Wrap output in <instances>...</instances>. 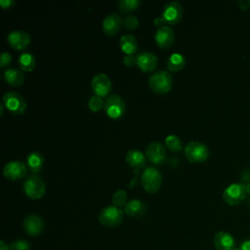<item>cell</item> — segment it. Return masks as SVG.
I'll list each match as a JSON object with an SVG mask.
<instances>
[{"instance_id": "f546056e", "label": "cell", "mask_w": 250, "mask_h": 250, "mask_svg": "<svg viewBox=\"0 0 250 250\" xmlns=\"http://www.w3.org/2000/svg\"><path fill=\"white\" fill-rule=\"evenodd\" d=\"M138 24H139V20L136 16L128 15L123 19V25L129 30L135 29L138 26Z\"/></svg>"}, {"instance_id": "277c9868", "label": "cell", "mask_w": 250, "mask_h": 250, "mask_svg": "<svg viewBox=\"0 0 250 250\" xmlns=\"http://www.w3.org/2000/svg\"><path fill=\"white\" fill-rule=\"evenodd\" d=\"M23 191L29 198L39 199L46 191L45 182L40 176L31 175L23 183Z\"/></svg>"}, {"instance_id": "f1b7e54d", "label": "cell", "mask_w": 250, "mask_h": 250, "mask_svg": "<svg viewBox=\"0 0 250 250\" xmlns=\"http://www.w3.org/2000/svg\"><path fill=\"white\" fill-rule=\"evenodd\" d=\"M88 106L92 111H99L100 109H102L103 106H104V103L102 99V97L94 95L89 99L88 102Z\"/></svg>"}, {"instance_id": "74e56055", "label": "cell", "mask_w": 250, "mask_h": 250, "mask_svg": "<svg viewBox=\"0 0 250 250\" xmlns=\"http://www.w3.org/2000/svg\"><path fill=\"white\" fill-rule=\"evenodd\" d=\"M9 249H10V247L3 240H1L0 241V250H9Z\"/></svg>"}, {"instance_id": "e575fe53", "label": "cell", "mask_w": 250, "mask_h": 250, "mask_svg": "<svg viewBox=\"0 0 250 250\" xmlns=\"http://www.w3.org/2000/svg\"><path fill=\"white\" fill-rule=\"evenodd\" d=\"M15 4L14 0H0V5L4 9H9Z\"/></svg>"}, {"instance_id": "603a6c76", "label": "cell", "mask_w": 250, "mask_h": 250, "mask_svg": "<svg viewBox=\"0 0 250 250\" xmlns=\"http://www.w3.org/2000/svg\"><path fill=\"white\" fill-rule=\"evenodd\" d=\"M26 163L28 168L33 172L37 173L40 172L43 164H44V157L43 155L38 151H32L30 152L26 157Z\"/></svg>"}, {"instance_id": "52a82bcc", "label": "cell", "mask_w": 250, "mask_h": 250, "mask_svg": "<svg viewBox=\"0 0 250 250\" xmlns=\"http://www.w3.org/2000/svg\"><path fill=\"white\" fill-rule=\"evenodd\" d=\"M104 109L110 118L118 119L125 113L126 104L119 95L112 94L104 101Z\"/></svg>"}, {"instance_id": "4fadbf2b", "label": "cell", "mask_w": 250, "mask_h": 250, "mask_svg": "<svg viewBox=\"0 0 250 250\" xmlns=\"http://www.w3.org/2000/svg\"><path fill=\"white\" fill-rule=\"evenodd\" d=\"M7 40L12 48L16 50H23L30 43V36L25 30L16 29L9 32Z\"/></svg>"}, {"instance_id": "ba28073f", "label": "cell", "mask_w": 250, "mask_h": 250, "mask_svg": "<svg viewBox=\"0 0 250 250\" xmlns=\"http://www.w3.org/2000/svg\"><path fill=\"white\" fill-rule=\"evenodd\" d=\"M246 194L247 192L242 183H233L225 188L223 198L229 205H237L245 198Z\"/></svg>"}, {"instance_id": "8d00e7d4", "label": "cell", "mask_w": 250, "mask_h": 250, "mask_svg": "<svg viewBox=\"0 0 250 250\" xmlns=\"http://www.w3.org/2000/svg\"><path fill=\"white\" fill-rule=\"evenodd\" d=\"M164 23V21L161 17H157L156 19H154V25H157V26H162V24Z\"/></svg>"}, {"instance_id": "9c48e42d", "label": "cell", "mask_w": 250, "mask_h": 250, "mask_svg": "<svg viewBox=\"0 0 250 250\" xmlns=\"http://www.w3.org/2000/svg\"><path fill=\"white\" fill-rule=\"evenodd\" d=\"M183 15V8L180 2L178 1H169L167 2L162 10L161 18L164 21V23H167L168 25H173L178 23Z\"/></svg>"}, {"instance_id": "ac0fdd59", "label": "cell", "mask_w": 250, "mask_h": 250, "mask_svg": "<svg viewBox=\"0 0 250 250\" xmlns=\"http://www.w3.org/2000/svg\"><path fill=\"white\" fill-rule=\"evenodd\" d=\"M214 246L217 250H233L235 241L233 236L224 230L218 231L214 236Z\"/></svg>"}, {"instance_id": "e0dca14e", "label": "cell", "mask_w": 250, "mask_h": 250, "mask_svg": "<svg viewBox=\"0 0 250 250\" xmlns=\"http://www.w3.org/2000/svg\"><path fill=\"white\" fill-rule=\"evenodd\" d=\"M122 23L123 21L119 15L110 13L103 21V30L107 35H114L119 31Z\"/></svg>"}, {"instance_id": "d6a6232c", "label": "cell", "mask_w": 250, "mask_h": 250, "mask_svg": "<svg viewBox=\"0 0 250 250\" xmlns=\"http://www.w3.org/2000/svg\"><path fill=\"white\" fill-rule=\"evenodd\" d=\"M123 63L127 66H132L135 63L137 64V57H135L133 54L125 55L123 58Z\"/></svg>"}, {"instance_id": "4316f807", "label": "cell", "mask_w": 250, "mask_h": 250, "mask_svg": "<svg viewBox=\"0 0 250 250\" xmlns=\"http://www.w3.org/2000/svg\"><path fill=\"white\" fill-rule=\"evenodd\" d=\"M141 5L140 0H119L117 7L121 12H132L139 8Z\"/></svg>"}, {"instance_id": "5bb4252c", "label": "cell", "mask_w": 250, "mask_h": 250, "mask_svg": "<svg viewBox=\"0 0 250 250\" xmlns=\"http://www.w3.org/2000/svg\"><path fill=\"white\" fill-rule=\"evenodd\" d=\"M165 146L159 142L153 141L149 143L146 148V156L153 164H161L165 159Z\"/></svg>"}, {"instance_id": "d590c367", "label": "cell", "mask_w": 250, "mask_h": 250, "mask_svg": "<svg viewBox=\"0 0 250 250\" xmlns=\"http://www.w3.org/2000/svg\"><path fill=\"white\" fill-rule=\"evenodd\" d=\"M240 250H250V238L245 239L239 246Z\"/></svg>"}, {"instance_id": "83f0119b", "label": "cell", "mask_w": 250, "mask_h": 250, "mask_svg": "<svg viewBox=\"0 0 250 250\" xmlns=\"http://www.w3.org/2000/svg\"><path fill=\"white\" fill-rule=\"evenodd\" d=\"M111 201L115 207H123L126 205L127 201V193L124 189H117L113 194Z\"/></svg>"}, {"instance_id": "7c38bea8", "label": "cell", "mask_w": 250, "mask_h": 250, "mask_svg": "<svg viewBox=\"0 0 250 250\" xmlns=\"http://www.w3.org/2000/svg\"><path fill=\"white\" fill-rule=\"evenodd\" d=\"M22 227L28 235L37 236L44 229V222L40 216L36 214H30L23 219Z\"/></svg>"}, {"instance_id": "7a4b0ae2", "label": "cell", "mask_w": 250, "mask_h": 250, "mask_svg": "<svg viewBox=\"0 0 250 250\" xmlns=\"http://www.w3.org/2000/svg\"><path fill=\"white\" fill-rule=\"evenodd\" d=\"M173 84L170 73L166 70H159L150 75L148 85L152 91L157 94H164L171 90Z\"/></svg>"}, {"instance_id": "2e32d148", "label": "cell", "mask_w": 250, "mask_h": 250, "mask_svg": "<svg viewBox=\"0 0 250 250\" xmlns=\"http://www.w3.org/2000/svg\"><path fill=\"white\" fill-rule=\"evenodd\" d=\"M154 39L160 48H168L174 42V31L169 25H162L156 30Z\"/></svg>"}, {"instance_id": "60d3db41", "label": "cell", "mask_w": 250, "mask_h": 250, "mask_svg": "<svg viewBox=\"0 0 250 250\" xmlns=\"http://www.w3.org/2000/svg\"><path fill=\"white\" fill-rule=\"evenodd\" d=\"M233 250H240V249H239V248H234Z\"/></svg>"}, {"instance_id": "d4e9b609", "label": "cell", "mask_w": 250, "mask_h": 250, "mask_svg": "<svg viewBox=\"0 0 250 250\" xmlns=\"http://www.w3.org/2000/svg\"><path fill=\"white\" fill-rule=\"evenodd\" d=\"M18 62L21 69L24 71H31L34 68L35 62H36L34 56L28 52H24L21 54L18 59Z\"/></svg>"}, {"instance_id": "30bf717a", "label": "cell", "mask_w": 250, "mask_h": 250, "mask_svg": "<svg viewBox=\"0 0 250 250\" xmlns=\"http://www.w3.org/2000/svg\"><path fill=\"white\" fill-rule=\"evenodd\" d=\"M91 86L94 93L100 97H105L111 90V81L105 73H97L93 76Z\"/></svg>"}, {"instance_id": "836d02e7", "label": "cell", "mask_w": 250, "mask_h": 250, "mask_svg": "<svg viewBox=\"0 0 250 250\" xmlns=\"http://www.w3.org/2000/svg\"><path fill=\"white\" fill-rule=\"evenodd\" d=\"M241 180H242V184H246V183L250 182V170L249 169H246L242 172Z\"/></svg>"}, {"instance_id": "d6986e66", "label": "cell", "mask_w": 250, "mask_h": 250, "mask_svg": "<svg viewBox=\"0 0 250 250\" xmlns=\"http://www.w3.org/2000/svg\"><path fill=\"white\" fill-rule=\"evenodd\" d=\"M125 159L129 164V166L135 169L144 168L146 164V156L142 151L136 148H132L128 150L125 155Z\"/></svg>"}, {"instance_id": "cb8c5ba5", "label": "cell", "mask_w": 250, "mask_h": 250, "mask_svg": "<svg viewBox=\"0 0 250 250\" xmlns=\"http://www.w3.org/2000/svg\"><path fill=\"white\" fill-rule=\"evenodd\" d=\"M186 65V58L181 53H173L167 60V68L171 71H179Z\"/></svg>"}, {"instance_id": "484cf974", "label": "cell", "mask_w": 250, "mask_h": 250, "mask_svg": "<svg viewBox=\"0 0 250 250\" xmlns=\"http://www.w3.org/2000/svg\"><path fill=\"white\" fill-rule=\"evenodd\" d=\"M165 145L167 148H169L171 151L178 152L182 149L183 145L181 139L176 135H169L165 139Z\"/></svg>"}, {"instance_id": "3957f363", "label": "cell", "mask_w": 250, "mask_h": 250, "mask_svg": "<svg viewBox=\"0 0 250 250\" xmlns=\"http://www.w3.org/2000/svg\"><path fill=\"white\" fill-rule=\"evenodd\" d=\"M2 103L9 111L16 115H21L26 110L25 100L21 94L14 91L6 92L3 95Z\"/></svg>"}, {"instance_id": "ffe728a7", "label": "cell", "mask_w": 250, "mask_h": 250, "mask_svg": "<svg viewBox=\"0 0 250 250\" xmlns=\"http://www.w3.org/2000/svg\"><path fill=\"white\" fill-rule=\"evenodd\" d=\"M3 77L5 81L13 87L21 86L24 82V78H25L23 71L17 67L7 68L3 74Z\"/></svg>"}, {"instance_id": "8fae6325", "label": "cell", "mask_w": 250, "mask_h": 250, "mask_svg": "<svg viewBox=\"0 0 250 250\" xmlns=\"http://www.w3.org/2000/svg\"><path fill=\"white\" fill-rule=\"evenodd\" d=\"M27 172L26 165L19 160H13L5 164L3 167V175L12 181L19 180L25 176Z\"/></svg>"}, {"instance_id": "6da1fadb", "label": "cell", "mask_w": 250, "mask_h": 250, "mask_svg": "<svg viewBox=\"0 0 250 250\" xmlns=\"http://www.w3.org/2000/svg\"><path fill=\"white\" fill-rule=\"evenodd\" d=\"M141 183L148 193L156 192L162 184V175L155 167H146L141 176Z\"/></svg>"}, {"instance_id": "44dd1931", "label": "cell", "mask_w": 250, "mask_h": 250, "mask_svg": "<svg viewBox=\"0 0 250 250\" xmlns=\"http://www.w3.org/2000/svg\"><path fill=\"white\" fill-rule=\"evenodd\" d=\"M124 212L130 217H140L146 212V205L139 199H131L124 206Z\"/></svg>"}, {"instance_id": "4dcf8cb0", "label": "cell", "mask_w": 250, "mask_h": 250, "mask_svg": "<svg viewBox=\"0 0 250 250\" xmlns=\"http://www.w3.org/2000/svg\"><path fill=\"white\" fill-rule=\"evenodd\" d=\"M11 250H29L30 244L24 239H17L9 245Z\"/></svg>"}, {"instance_id": "b9f144b4", "label": "cell", "mask_w": 250, "mask_h": 250, "mask_svg": "<svg viewBox=\"0 0 250 250\" xmlns=\"http://www.w3.org/2000/svg\"><path fill=\"white\" fill-rule=\"evenodd\" d=\"M248 5H249V6H250V0H249V1H248Z\"/></svg>"}, {"instance_id": "5b68a950", "label": "cell", "mask_w": 250, "mask_h": 250, "mask_svg": "<svg viewBox=\"0 0 250 250\" xmlns=\"http://www.w3.org/2000/svg\"><path fill=\"white\" fill-rule=\"evenodd\" d=\"M99 222L108 228L119 226L123 221V211L114 205L106 206L99 214Z\"/></svg>"}, {"instance_id": "9a60e30c", "label": "cell", "mask_w": 250, "mask_h": 250, "mask_svg": "<svg viewBox=\"0 0 250 250\" xmlns=\"http://www.w3.org/2000/svg\"><path fill=\"white\" fill-rule=\"evenodd\" d=\"M137 65L143 71H152L157 65V57L149 51H143L137 55Z\"/></svg>"}, {"instance_id": "1f68e13d", "label": "cell", "mask_w": 250, "mask_h": 250, "mask_svg": "<svg viewBox=\"0 0 250 250\" xmlns=\"http://www.w3.org/2000/svg\"><path fill=\"white\" fill-rule=\"evenodd\" d=\"M12 62V55L9 52H3L1 53L0 57V66L1 67H6L9 65Z\"/></svg>"}, {"instance_id": "ab89813d", "label": "cell", "mask_w": 250, "mask_h": 250, "mask_svg": "<svg viewBox=\"0 0 250 250\" xmlns=\"http://www.w3.org/2000/svg\"><path fill=\"white\" fill-rule=\"evenodd\" d=\"M4 104H3V103H1L0 104V114H2L3 113V110H4Z\"/></svg>"}, {"instance_id": "7402d4cb", "label": "cell", "mask_w": 250, "mask_h": 250, "mask_svg": "<svg viewBox=\"0 0 250 250\" xmlns=\"http://www.w3.org/2000/svg\"><path fill=\"white\" fill-rule=\"evenodd\" d=\"M119 45L121 50L126 54H135L138 50V42L133 34H124L120 37Z\"/></svg>"}, {"instance_id": "8992f818", "label": "cell", "mask_w": 250, "mask_h": 250, "mask_svg": "<svg viewBox=\"0 0 250 250\" xmlns=\"http://www.w3.org/2000/svg\"><path fill=\"white\" fill-rule=\"evenodd\" d=\"M185 155L190 162H203L209 156V149L205 144L191 141L185 147Z\"/></svg>"}, {"instance_id": "7bdbcfd3", "label": "cell", "mask_w": 250, "mask_h": 250, "mask_svg": "<svg viewBox=\"0 0 250 250\" xmlns=\"http://www.w3.org/2000/svg\"><path fill=\"white\" fill-rule=\"evenodd\" d=\"M249 205H250V199H249Z\"/></svg>"}, {"instance_id": "f35d334b", "label": "cell", "mask_w": 250, "mask_h": 250, "mask_svg": "<svg viewBox=\"0 0 250 250\" xmlns=\"http://www.w3.org/2000/svg\"><path fill=\"white\" fill-rule=\"evenodd\" d=\"M243 185L245 187V190H246L247 194H250V182L246 183V184H243Z\"/></svg>"}]
</instances>
